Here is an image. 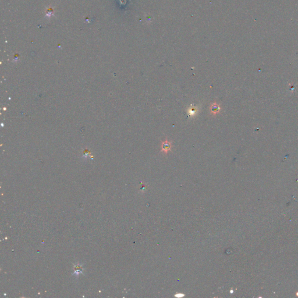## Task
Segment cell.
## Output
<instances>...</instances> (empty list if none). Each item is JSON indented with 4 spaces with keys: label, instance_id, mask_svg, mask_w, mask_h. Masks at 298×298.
Returning <instances> with one entry per match:
<instances>
[{
    "label": "cell",
    "instance_id": "obj_1",
    "mask_svg": "<svg viewBox=\"0 0 298 298\" xmlns=\"http://www.w3.org/2000/svg\"><path fill=\"white\" fill-rule=\"evenodd\" d=\"M172 147V144L171 142L166 139L164 142H161V152L164 154H167L168 152L171 150Z\"/></svg>",
    "mask_w": 298,
    "mask_h": 298
},
{
    "label": "cell",
    "instance_id": "obj_2",
    "mask_svg": "<svg viewBox=\"0 0 298 298\" xmlns=\"http://www.w3.org/2000/svg\"><path fill=\"white\" fill-rule=\"evenodd\" d=\"M210 113L211 114V115H216V114L220 113V111L221 110V108H220V106L217 103L214 102V103L211 104V105L210 107Z\"/></svg>",
    "mask_w": 298,
    "mask_h": 298
},
{
    "label": "cell",
    "instance_id": "obj_3",
    "mask_svg": "<svg viewBox=\"0 0 298 298\" xmlns=\"http://www.w3.org/2000/svg\"><path fill=\"white\" fill-rule=\"evenodd\" d=\"M196 111H197V109H196V107H191L189 108V113H190V115H194L196 113Z\"/></svg>",
    "mask_w": 298,
    "mask_h": 298
},
{
    "label": "cell",
    "instance_id": "obj_4",
    "mask_svg": "<svg viewBox=\"0 0 298 298\" xmlns=\"http://www.w3.org/2000/svg\"><path fill=\"white\" fill-rule=\"evenodd\" d=\"M82 267L81 266H76L75 267V272H76V273H78V274L81 273L82 272Z\"/></svg>",
    "mask_w": 298,
    "mask_h": 298
}]
</instances>
